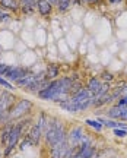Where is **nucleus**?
I'll use <instances>...</instances> for the list:
<instances>
[{"mask_svg":"<svg viewBox=\"0 0 127 158\" xmlns=\"http://www.w3.org/2000/svg\"><path fill=\"white\" fill-rule=\"evenodd\" d=\"M72 84H73V79L69 78V76H64V78H60V79H51L50 82L47 84V86H44L37 95L41 100L54 101L57 104H60V102L69 100Z\"/></svg>","mask_w":127,"mask_h":158,"instance_id":"1","label":"nucleus"},{"mask_svg":"<svg viewBox=\"0 0 127 158\" xmlns=\"http://www.w3.org/2000/svg\"><path fill=\"white\" fill-rule=\"evenodd\" d=\"M43 139H44L45 145L51 148L54 143L67 139V130L64 127V124L61 123L59 118L55 117H48L47 126H45L44 132H43Z\"/></svg>","mask_w":127,"mask_h":158,"instance_id":"2","label":"nucleus"},{"mask_svg":"<svg viewBox=\"0 0 127 158\" xmlns=\"http://www.w3.org/2000/svg\"><path fill=\"white\" fill-rule=\"evenodd\" d=\"M29 123H31L29 118H25V120L21 118V120H18V122L13 123V127H12V132H10V135H9V139H7V143H6V148H5V157H9L12 154V151L16 148L18 142H19L21 136H22L23 129Z\"/></svg>","mask_w":127,"mask_h":158,"instance_id":"3","label":"nucleus"},{"mask_svg":"<svg viewBox=\"0 0 127 158\" xmlns=\"http://www.w3.org/2000/svg\"><path fill=\"white\" fill-rule=\"evenodd\" d=\"M32 108V102L29 100H16L9 110V122H18L27 116Z\"/></svg>","mask_w":127,"mask_h":158,"instance_id":"4","label":"nucleus"},{"mask_svg":"<svg viewBox=\"0 0 127 158\" xmlns=\"http://www.w3.org/2000/svg\"><path fill=\"white\" fill-rule=\"evenodd\" d=\"M85 138V132H83L82 126H75L67 132V142L70 148H76Z\"/></svg>","mask_w":127,"mask_h":158,"instance_id":"5","label":"nucleus"},{"mask_svg":"<svg viewBox=\"0 0 127 158\" xmlns=\"http://www.w3.org/2000/svg\"><path fill=\"white\" fill-rule=\"evenodd\" d=\"M16 102V97L10 91H3L2 97H0V114L9 113L10 107Z\"/></svg>","mask_w":127,"mask_h":158,"instance_id":"6","label":"nucleus"},{"mask_svg":"<svg viewBox=\"0 0 127 158\" xmlns=\"http://www.w3.org/2000/svg\"><path fill=\"white\" fill-rule=\"evenodd\" d=\"M69 142L66 141H61L54 143L53 147L50 148V158H66L67 152H69Z\"/></svg>","mask_w":127,"mask_h":158,"instance_id":"7","label":"nucleus"},{"mask_svg":"<svg viewBox=\"0 0 127 158\" xmlns=\"http://www.w3.org/2000/svg\"><path fill=\"white\" fill-rule=\"evenodd\" d=\"M27 139L29 141L31 145H38L41 139H43V130L39 129V126L37 123L31 124V127L27 133Z\"/></svg>","mask_w":127,"mask_h":158,"instance_id":"8","label":"nucleus"},{"mask_svg":"<svg viewBox=\"0 0 127 158\" xmlns=\"http://www.w3.org/2000/svg\"><path fill=\"white\" fill-rule=\"evenodd\" d=\"M28 70H29V69H27V68H19V66L10 68V66H9V69H7V72H6V75H5V78L7 79L9 82H16L18 79L22 78Z\"/></svg>","mask_w":127,"mask_h":158,"instance_id":"9","label":"nucleus"},{"mask_svg":"<svg viewBox=\"0 0 127 158\" xmlns=\"http://www.w3.org/2000/svg\"><path fill=\"white\" fill-rule=\"evenodd\" d=\"M37 12L43 18H48L54 12V6L48 0H37Z\"/></svg>","mask_w":127,"mask_h":158,"instance_id":"10","label":"nucleus"},{"mask_svg":"<svg viewBox=\"0 0 127 158\" xmlns=\"http://www.w3.org/2000/svg\"><path fill=\"white\" fill-rule=\"evenodd\" d=\"M91 94H89V91L86 89V88H79L77 91H75V92H72L70 95H69V101L70 102H82L85 101V100H89L91 98Z\"/></svg>","mask_w":127,"mask_h":158,"instance_id":"11","label":"nucleus"},{"mask_svg":"<svg viewBox=\"0 0 127 158\" xmlns=\"http://www.w3.org/2000/svg\"><path fill=\"white\" fill-rule=\"evenodd\" d=\"M19 10L23 15H32L37 12V0H19Z\"/></svg>","mask_w":127,"mask_h":158,"instance_id":"12","label":"nucleus"},{"mask_svg":"<svg viewBox=\"0 0 127 158\" xmlns=\"http://www.w3.org/2000/svg\"><path fill=\"white\" fill-rule=\"evenodd\" d=\"M35 75H37V73H34L32 70H28V72L23 75L22 78L18 79L16 82H15V84H16V88H27L28 85H29L34 79H35Z\"/></svg>","mask_w":127,"mask_h":158,"instance_id":"13","label":"nucleus"},{"mask_svg":"<svg viewBox=\"0 0 127 158\" xmlns=\"http://www.w3.org/2000/svg\"><path fill=\"white\" fill-rule=\"evenodd\" d=\"M0 9H3L5 12H18L19 0H0Z\"/></svg>","mask_w":127,"mask_h":158,"instance_id":"14","label":"nucleus"},{"mask_svg":"<svg viewBox=\"0 0 127 158\" xmlns=\"http://www.w3.org/2000/svg\"><path fill=\"white\" fill-rule=\"evenodd\" d=\"M101 84H102V81L98 78H91L89 79L88 85H86V89L89 91V94L92 97H95L96 94H98V91H100L101 88Z\"/></svg>","mask_w":127,"mask_h":158,"instance_id":"15","label":"nucleus"},{"mask_svg":"<svg viewBox=\"0 0 127 158\" xmlns=\"http://www.w3.org/2000/svg\"><path fill=\"white\" fill-rule=\"evenodd\" d=\"M13 123H15V122H9V123L3 124L2 135H0V143H2V145H5V147H6V143H7V139H9V135H10V132H12Z\"/></svg>","mask_w":127,"mask_h":158,"instance_id":"16","label":"nucleus"},{"mask_svg":"<svg viewBox=\"0 0 127 158\" xmlns=\"http://www.w3.org/2000/svg\"><path fill=\"white\" fill-rule=\"evenodd\" d=\"M121 113H123V107H120V106L114 104V106H111V107L108 108L107 116H108L110 118H113V120H118V118H120V116H121Z\"/></svg>","mask_w":127,"mask_h":158,"instance_id":"17","label":"nucleus"},{"mask_svg":"<svg viewBox=\"0 0 127 158\" xmlns=\"http://www.w3.org/2000/svg\"><path fill=\"white\" fill-rule=\"evenodd\" d=\"M45 73L50 79H55L60 73V66L57 64V63H50L48 66H47V70H45Z\"/></svg>","mask_w":127,"mask_h":158,"instance_id":"18","label":"nucleus"},{"mask_svg":"<svg viewBox=\"0 0 127 158\" xmlns=\"http://www.w3.org/2000/svg\"><path fill=\"white\" fill-rule=\"evenodd\" d=\"M72 5H73V0H57L55 7H57V10L60 12V13H66L72 7Z\"/></svg>","mask_w":127,"mask_h":158,"instance_id":"19","label":"nucleus"},{"mask_svg":"<svg viewBox=\"0 0 127 158\" xmlns=\"http://www.w3.org/2000/svg\"><path fill=\"white\" fill-rule=\"evenodd\" d=\"M85 123L88 124L91 129H94V130H96V132H102V129H104V126L98 122V120H92V118H86V122Z\"/></svg>","mask_w":127,"mask_h":158,"instance_id":"20","label":"nucleus"},{"mask_svg":"<svg viewBox=\"0 0 127 158\" xmlns=\"http://www.w3.org/2000/svg\"><path fill=\"white\" fill-rule=\"evenodd\" d=\"M0 88H5L6 91H10V92L16 89V86L12 85V82H9L5 76H0Z\"/></svg>","mask_w":127,"mask_h":158,"instance_id":"21","label":"nucleus"},{"mask_svg":"<svg viewBox=\"0 0 127 158\" xmlns=\"http://www.w3.org/2000/svg\"><path fill=\"white\" fill-rule=\"evenodd\" d=\"M98 122H100L102 126H105V127H111V129H116V127H117V120H113V118H104V117H101Z\"/></svg>","mask_w":127,"mask_h":158,"instance_id":"22","label":"nucleus"},{"mask_svg":"<svg viewBox=\"0 0 127 158\" xmlns=\"http://www.w3.org/2000/svg\"><path fill=\"white\" fill-rule=\"evenodd\" d=\"M10 19V13L5 12L3 9H0V22H7Z\"/></svg>","mask_w":127,"mask_h":158,"instance_id":"23","label":"nucleus"},{"mask_svg":"<svg viewBox=\"0 0 127 158\" xmlns=\"http://www.w3.org/2000/svg\"><path fill=\"white\" fill-rule=\"evenodd\" d=\"M101 79H102V82H111V81H114V76H113L110 72H102Z\"/></svg>","mask_w":127,"mask_h":158,"instance_id":"24","label":"nucleus"},{"mask_svg":"<svg viewBox=\"0 0 127 158\" xmlns=\"http://www.w3.org/2000/svg\"><path fill=\"white\" fill-rule=\"evenodd\" d=\"M113 132H114V135L118 136V138H124V136L127 135V130H124V129H118V127L113 129Z\"/></svg>","mask_w":127,"mask_h":158,"instance_id":"25","label":"nucleus"},{"mask_svg":"<svg viewBox=\"0 0 127 158\" xmlns=\"http://www.w3.org/2000/svg\"><path fill=\"white\" fill-rule=\"evenodd\" d=\"M7 69H9V66H7V64H5V63H0V76H5L6 72H7Z\"/></svg>","mask_w":127,"mask_h":158,"instance_id":"26","label":"nucleus"},{"mask_svg":"<svg viewBox=\"0 0 127 158\" xmlns=\"http://www.w3.org/2000/svg\"><path fill=\"white\" fill-rule=\"evenodd\" d=\"M96 0H79V5H94Z\"/></svg>","mask_w":127,"mask_h":158,"instance_id":"27","label":"nucleus"},{"mask_svg":"<svg viewBox=\"0 0 127 158\" xmlns=\"http://www.w3.org/2000/svg\"><path fill=\"white\" fill-rule=\"evenodd\" d=\"M110 3H113V5H117V3H121L123 0H108Z\"/></svg>","mask_w":127,"mask_h":158,"instance_id":"28","label":"nucleus"},{"mask_svg":"<svg viewBox=\"0 0 127 158\" xmlns=\"http://www.w3.org/2000/svg\"><path fill=\"white\" fill-rule=\"evenodd\" d=\"M48 2H50L51 5H53V6H54V7H55V5H57V0H48Z\"/></svg>","mask_w":127,"mask_h":158,"instance_id":"29","label":"nucleus"},{"mask_svg":"<svg viewBox=\"0 0 127 158\" xmlns=\"http://www.w3.org/2000/svg\"><path fill=\"white\" fill-rule=\"evenodd\" d=\"M75 3H79V0H73V5H75Z\"/></svg>","mask_w":127,"mask_h":158,"instance_id":"30","label":"nucleus"},{"mask_svg":"<svg viewBox=\"0 0 127 158\" xmlns=\"http://www.w3.org/2000/svg\"><path fill=\"white\" fill-rule=\"evenodd\" d=\"M2 92H3V89H2V88H0V97H2Z\"/></svg>","mask_w":127,"mask_h":158,"instance_id":"31","label":"nucleus"},{"mask_svg":"<svg viewBox=\"0 0 127 158\" xmlns=\"http://www.w3.org/2000/svg\"><path fill=\"white\" fill-rule=\"evenodd\" d=\"M96 2H100V0H96Z\"/></svg>","mask_w":127,"mask_h":158,"instance_id":"32","label":"nucleus"}]
</instances>
